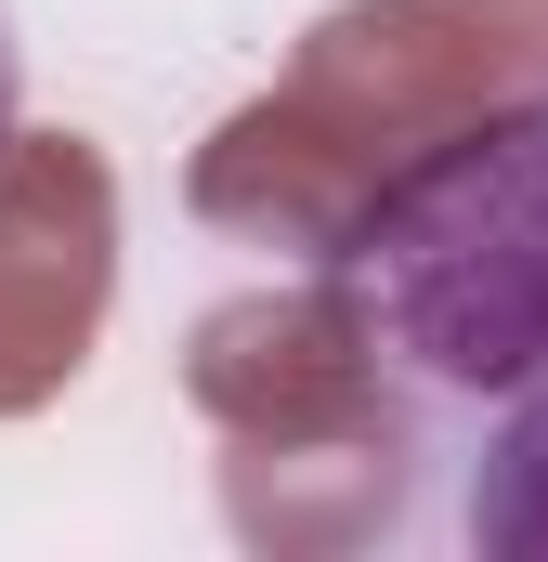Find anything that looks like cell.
Here are the masks:
<instances>
[{
  "label": "cell",
  "instance_id": "cell-1",
  "mask_svg": "<svg viewBox=\"0 0 548 562\" xmlns=\"http://www.w3.org/2000/svg\"><path fill=\"white\" fill-rule=\"evenodd\" d=\"M548 92V0H340L300 26L222 132L183 157V210L236 249L313 262L406 157Z\"/></svg>",
  "mask_w": 548,
  "mask_h": 562
},
{
  "label": "cell",
  "instance_id": "cell-2",
  "mask_svg": "<svg viewBox=\"0 0 548 562\" xmlns=\"http://www.w3.org/2000/svg\"><path fill=\"white\" fill-rule=\"evenodd\" d=\"M313 276L353 301L406 393H523L548 367V92L406 157L313 249Z\"/></svg>",
  "mask_w": 548,
  "mask_h": 562
},
{
  "label": "cell",
  "instance_id": "cell-3",
  "mask_svg": "<svg viewBox=\"0 0 548 562\" xmlns=\"http://www.w3.org/2000/svg\"><path fill=\"white\" fill-rule=\"evenodd\" d=\"M118 314V170L92 132H0V419L79 393Z\"/></svg>",
  "mask_w": 548,
  "mask_h": 562
},
{
  "label": "cell",
  "instance_id": "cell-4",
  "mask_svg": "<svg viewBox=\"0 0 548 562\" xmlns=\"http://www.w3.org/2000/svg\"><path fill=\"white\" fill-rule=\"evenodd\" d=\"M183 406L222 445H300V431H392L406 380L379 367L353 301L300 262L287 288H236L183 327Z\"/></svg>",
  "mask_w": 548,
  "mask_h": 562
},
{
  "label": "cell",
  "instance_id": "cell-5",
  "mask_svg": "<svg viewBox=\"0 0 548 562\" xmlns=\"http://www.w3.org/2000/svg\"><path fill=\"white\" fill-rule=\"evenodd\" d=\"M418 497V419L392 431H300V445H222V524L262 562H340L392 537Z\"/></svg>",
  "mask_w": 548,
  "mask_h": 562
},
{
  "label": "cell",
  "instance_id": "cell-6",
  "mask_svg": "<svg viewBox=\"0 0 548 562\" xmlns=\"http://www.w3.org/2000/svg\"><path fill=\"white\" fill-rule=\"evenodd\" d=\"M470 550L483 562H548V367L496 393V431L470 458Z\"/></svg>",
  "mask_w": 548,
  "mask_h": 562
},
{
  "label": "cell",
  "instance_id": "cell-7",
  "mask_svg": "<svg viewBox=\"0 0 548 562\" xmlns=\"http://www.w3.org/2000/svg\"><path fill=\"white\" fill-rule=\"evenodd\" d=\"M13 92H26V53H13V13H0V132H13Z\"/></svg>",
  "mask_w": 548,
  "mask_h": 562
}]
</instances>
